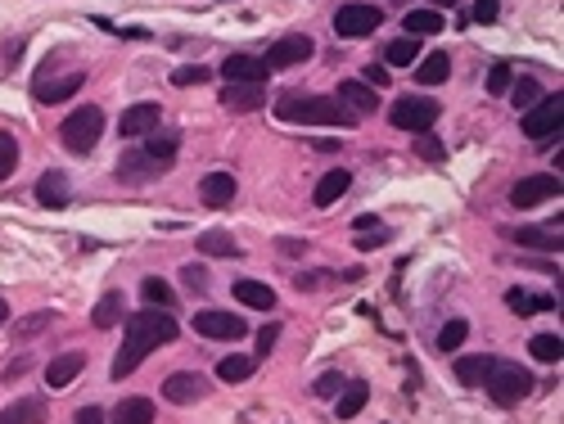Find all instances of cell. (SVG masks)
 Segmentation results:
<instances>
[{
	"mask_svg": "<svg viewBox=\"0 0 564 424\" xmlns=\"http://www.w3.org/2000/svg\"><path fill=\"white\" fill-rule=\"evenodd\" d=\"M275 118L280 122H317V127H353L357 122L330 95H280L275 100Z\"/></svg>",
	"mask_w": 564,
	"mask_h": 424,
	"instance_id": "cell-1",
	"label": "cell"
},
{
	"mask_svg": "<svg viewBox=\"0 0 564 424\" xmlns=\"http://www.w3.org/2000/svg\"><path fill=\"white\" fill-rule=\"evenodd\" d=\"M172 338H176V320H172V311L149 307V311H136V316L127 320V343H122V347H131L136 356H145L149 347L172 343Z\"/></svg>",
	"mask_w": 564,
	"mask_h": 424,
	"instance_id": "cell-2",
	"label": "cell"
},
{
	"mask_svg": "<svg viewBox=\"0 0 564 424\" xmlns=\"http://www.w3.org/2000/svg\"><path fill=\"white\" fill-rule=\"evenodd\" d=\"M483 388L492 392L497 406H519V401L533 392V374H528L524 365H515V361L492 356V361H488V374H483Z\"/></svg>",
	"mask_w": 564,
	"mask_h": 424,
	"instance_id": "cell-3",
	"label": "cell"
},
{
	"mask_svg": "<svg viewBox=\"0 0 564 424\" xmlns=\"http://www.w3.org/2000/svg\"><path fill=\"white\" fill-rule=\"evenodd\" d=\"M100 131H104V113H100L95 104H82V109H73V113L64 118L59 140H64L73 154H91V149L100 145Z\"/></svg>",
	"mask_w": 564,
	"mask_h": 424,
	"instance_id": "cell-4",
	"label": "cell"
},
{
	"mask_svg": "<svg viewBox=\"0 0 564 424\" xmlns=\"http://www.w3.org/2000/svg\"><path fill=\"white\" fill-rule=\"evenodd\" d=\"M560 122H564V95H542L537 104L524 109V136L528 140H560Z\"/></svg>",
	"mask_w": 564,
	"mask_h": 424,
	"instance_id": "cell-5",
	"label": "cell"
},
{
	"mask_svg": "<svg viewBox=\"0 0 564 424\" xmlns=\"http://www.w3.org/2000/svg\"><path fill=\"white\" fill-rule=\"evenodd\" d=\"M380 23H384V10L362 5V0H353V5H339V14H335V32H339V37H348V41L375 37V32H380Z\"/></svg>",
	"mask_w": 564,
	"mask_h": 424,
	"instance_id": "cell-6",
	"label": "cell"
},
{
	"mask_svg": "<svg viewBox=\"0 0 564 424\" xmlns=\"http://www.w3.org/2000/svg\"><path fill=\"white\" fill-rule=\"evenodd\" d=\"M389 122L398 131H429L438 122V104L425 100V95H402L393 109H389Z\"/></svg>",
	"mask_w": 564,
	"mask_h": 424,
	"instance_id": "cell-7",
	"label": "cell"
},
{
	"mask_svg": "<svg viewBox=\"0 0 564 424\" xmlns=\"http://www.w3.org/2000/svg\"><path fill=\"white\" fill-rule=\"evenodd\" d=\"M194 329H199L203 338H221V343H235V338H244V334H248V325H244L239 316H230V311H217V307H208V311H194Z\"/></svg>",
	"mask_w": 564,
	"mask_h": 424,
	"instance_id": "cell-8",
	"label": "cell"
},
{
	"mask_svg": "<svg viewBox=\"0 0 564 424\" xmlns=\"http://www.w3.org/2000/svg\"><path fill=\"white\" fill-rule=\"evenodd\" d=\"M312 37H280L266 55H262V64H266V73H275V68H294V64H303V59H312Z\"/></svg>",
	"mask_w": 564,
	"mask_h": 424,
	"instance_id": "cell-9",
	"label": "cell"
},
{
	"mask_svg": "<svg viewBox=\"0 0 564 424\" xmlns=\"http://www.w3.org/2000/svg\"><path fill=\"white\" fill-rule=\"evenodd\" d=\"M551 194H560V176H524V181L510 190V203H515V208H537V203H546Z\"/></svg>",
	"mask_w": 564,
	"mask_h": 424,
	"instance_id": "cell-10",
	"label": "cell"
},
{
	"mask_svg": "<svg viewBox=\"0 0 564 424\" xmlns=\"http://www.w3.org/2000/svg\"><path fill=\"white\" fill-rule=\"evenodd\" d=\"M158 104L154 100H145V104H131L127 113H122V122H118V131L127 136V140H136V136H149V131H158Z\"/></svg>",
	"mask_w": 564,
	"mask_h": 424,
	"instance_id": "cell-11",
	"label": "cell"
},
{
	"mask_svg": "<svg viewBox=\"0 0 564 424\" xmlns=\"http://www.w3.org/2000/svg\"><path fill=\"white\" fill-rule=\"evenodd\" d=\"M208 392V383L199 379V374H190V370H181V374H167L163 379V397L172 401V406H190V401H199Z\"/></svg>",
	"mask_w": 564,
	"mask_h": 424,
	"instance_id": "cell-12",
	"label": "cell"
},
{
	"mask_svg": "<svg viewBox=\"0 0 564 424\" xmlns=\"http://www.w3.org/2000/svg\"><path fill=\"white\" fill-rule=\"evenodd\" d=\"M221 73H226V82H248V86H266V64L262 59H253V55H230L226 64H221Z\"/></svg>",
	"mask_w": 564,
	"mask_h": 424,
	"instance_id": "cell-13",
	"label": "cell"
},
{
	"mask_svg": "<svg viewBox=\"0 0 564 424\" xmlns=\"http://www.w3.org/2000/svg\"><path fill=\"white\" fill-rule=\"evenodd\" d=\"M82 82H86V73H64V77H55V82H37V100L41 104H64V100H73L77 91H82Z\"/></svg>",
	"mask_w": 564,
	"mask_h": 424,
	"instance_id": "cell-14",
	"label": "cell"
},
{
	"mask_svg": "<svg viewBox=\"0 0 564 424\" xmlns=\"http://www.w3.org/2000/svg\"><path fill=\"white\" fill-rule=\"evenodd\" d=\"M221 104H226L230 113H253V109H262V104H266V95H262V86H248V82H226Z\"/></svg>",
	"mask_w": 564,
	"mask_h": 424,
	"instance_id": "cell-15",
	"label": "cell"
},
{
	"mask_svg": "<svg viewBox=\"0 0 564 424\" xmlns=\"http://www.w3.org/2000/svg\"><path fill=\"white\" fill-rule=\"evenodd\" d=\"M235 190H239V185H235L230 172H208V176L199 181V199H203L208 208H226V203L235 199Z\"/></svg>",
	"mask_w": 564,
	"mask_h": 424,
	"instance_id": "cell-16",
	"label": "cell"
},
{
	"mask_svg": "<svg viewBox=\"0 0 564 424\" xmlns=\"http://www.w3.org/2000/svg\"><path fill=\"white\" fill-rule=\"evenodd\" d=\"M37 199L46 203V208H68V199H73V185H68V176L64 172H41V181H37Z\"/></svg>",
	"mask_w": 564,
	"mask_h": 424,
	"instance_id": "cell-17",
	"label": "cell"
},
{
	"mask_svg": "<svg viewBox=\"0 0 564 424\" xmlns=\"http://www.w3.org/2000/svg\"><path fill=\"white\" fill-rule=\"evenodd\" d=\"M46 397H19L14 406L0 410V424H46Z\"/></svg>",
	"mask_w": 564,
	"mask_h": 424,
	"instance_id": "cell-18",
	"label": "cell"
},
{
	"mask_svg": "<svg viewBox=\"0 0 564 424\" xmlns=\"http://www.w3.org/2000/svg\"><path fill=\"white\" fill-rule=\"evenodd\" d=\"M348 185H353V176L339 167V172H326L321 181H317V190H312V203L317 208H330V203H339L344 194H348Z\"/></svg>",
	"mask_w": 564,
	"mask_h": 424,
	"instance_id": "cell-19",
	"label": "cell"
},
{
	"mask_svg": "<svg viewBox=\"0 0 564 424\" xmlns=\"http://www.w3.org/2000/svg\"><path fill=\"white\" fill-rule=\"evenodd\" d=\"M82 365H86L82 352H64V356H55V361L46 365V383H50V388H68V383L82 374Z\"/></svg>",
	"mask_w": 564,
	"mask_h": 424,
	"instance_id": "cell-20",
	"label": "cell"
},
{
	"mask_svg": "<svg viewBox=\"0 0 564 424\" xmlns=\"http://www.w3.org/2000/svg\"><path fill=\"white\" fill-rule=\"evenodd\" d=\"M235 298L244 307H253V311H271L275 307V289L262 284V280H235Z\"/></svg>",
	"mask_w": 564,
	"mask_h": 424,
	"instance_id": "cell-21",
	"label": "cell"
},
{
	"mask_svg": "<svg viewBox=\"0 0 564 424\" xmlns=\"http://www.w3.org/2000/svg\"><path fill=\"white\" fill-rule=\"evenodd\" d=\"M113 424H154V401L149 397H122L113 406Z\"/></svg>",
	"mask_w": 564,
	"mask_h": 424,
	"instance_id": "cell-22",
	"label": "cell"
},
{
	"mask_svg": "<svg viewBox=\"0 0 564 424\" xmlns=\"http://www.w3.org/2000/svg\"><path fill=\"white\" fill-rule=\"evenodd\" d=\"M447 73H452V55H447V50H434V55H420L416 82H425V86H438V82H447Z\"/></svg>",
	"mask_w": 564,
	"mask_h": 424,
	"instance_id": "cell-23",
	"label": "cell"
},
{
	"mask_svg": "<svg viewBox=\"0 0 564 424\" xmlns=\"http://www.w3.org/2000/svg\"><path fill=\"white\" fill-rule=\"evenodd\" d=\"M339 104H353L348 113H353V118H362V113H371V109H375V91H371L366 82H344V86H339Z\"/></svg>",
	"mask_w": 564,
	"mask_h": 424,
	"instance_id": "cell-24",
	"label": "cell"
},
{
	"mask_svg": "<svg viewBox=\"0 0 564 424\" xmlns=\"http://www.w3.org/2000/svg\"><path fill=\"white\" fill-rule=\"evenodd\" d=\"M402 28H407V37H434V32H443V14L438 10H411L402 19Z\"/></svg>",
	"mask_w": 564,
	"mask_h": 424,
	"instance_id": "cell-25",
	"label": "cell"
},
{
	"mask_svg": "<svg viewBox=\"0 0 564 424\" xmlns=\"http://www.w3.org/2000/svg\"><path fill=\"white\" fill-rule=\"evenodd\" d=\"M158 172V163L149 158V154H127L122 163H118V176L122 181H131V185H140V181H149Z\"/></svg>",
	"mask_w": 564,
	"mask_h": 424,
	"instance_id": "cell-26",
	"label": "cell"
},
{
	"mask_svg": "<svg viewBox=\"0 0 564 424\" xmlns=\"http://www.w3.org/2000/svg\"><path fill=\"white\" fill-rule=\"evenodd\" d=\"M510 239L515 244H524V248H560V230H542V226H519V230H510Z\"/></svg>",
	"mask_w": 564,
	"mask_h": 424,
	"instance_id": "cell-27",
	"label": "cell"
},
{
	"mask_svg": "<svg viewBox=\"0 0 564 424\" xmlns=\"http://www.w3.org/2000/svg\"><path fill=\"white\" fill-rule=\"evenodd\" d=\"M257 370V356H221L217 361V379L221 383H244Z\"/></svg>",
	"mask_w": 564,
	"mask_h": 424,
	"instance_id": "cell-28",
	"label": "cell"
},
{
	"mask_svg": "<svg viewBox=\"0 0 564 424\" xmlns=\"http://www.w3.org/2000/svg\"><path fill=\"white\" fill-rule=\"evenodd\" d=\"M384 59H389L393 68H411V64H420V41H416V37H398V41H389Z\"/></svg>",
	"mask_w": 564,
	"mask_h": 424,
	"instance_id": "cell-29",
	"label": "cell"
},
{
	"mask_svg": "<svg viewBox=\"0 0 564 424\" xmlns=\"http://www.w3.org/2000/svg\"><path fill=\"white\" fill-rule=\"evenodd\" d=\"M199 248H203L208 257H239V244H235L226 230H203V235H199Z\"/></svg>",
	"mask_w": 564,
	"mask_h": 424,
	"instance_id": "cell-30",
	"label": "cell"
},
{
	"mask_svg": "<svg viewBox=\"0 0 564 424\" xmlns=\"http://www.w3.org/2000/svg\"><path fill=\"white\" fill-rule=\"evenodd\" d=\"M176 145H181V136H176V131H149V140H145V154H149L154 163H167V158L176 154Z\"/></svg>",
	"mask_w": 564,
	"mask_h": 424,
	"instance_id": "cell-31",
	"label": "cell"
},
{
	"mask_svg": "<svg viewBox=\"0 0 564 424\" xmlns=\"http://www.w3.org/2000/svg\"><path fill=\"white\" fill-rule=\"evenodd\" d=\"M366 397H371V383H348L344 388V397H339V419H353V415H362V406H366Z\"/></svg>",
	"mask_w": 564,
	"mask_h": 424,
	"instance_id": "cell-32",
	"label": "cell"
},
{
	"mask_svg": "<svg viewBox=\"0 0 564 424\" xmlns=\"http://www.w3.org/2000/svg\"><path fill=\"white\" fill-rule=\"evenodd\" d=\"M140 293H145V302H149V307H163V311H172V302H176V293L167 289V280H163V275H149V280L140 284Z\"/></svg>",
	"mask_w": 564,
	"mask_h": 424,
	"instance_id": "cell-33",
	"label": "cell"
},
{
	"mask_svg": "<svg viewBox=\"0 0 564 424\" xmlns=\"http://www.w3.org/2000/svg\"><path fill=\"white\" fill-rule=\"evenodd\" d=\"M91 320H95L100 329H109V325H118V320H122V293H104V298L95 302V311H91Z\"/></svg>",
	"mask_w": 564,
	"mask_h": 424,
	"instance_id": "cell-34",
	"label": "cell"
},
{
	"mask_svg": "<svg viewBox=\"0 0 564 424\" xmlns=\"http://www.w3.org/2000/svg\"><path fill=\"white\" fill-rule=\"evenodd\" d=\"M465 338H470V320H465V316H456V320H447V325L438 329V347H443V352H456Z\"/></svg>",
	"mask_w": 564,
	"mask_h": 424,
	"instance_id": "cell-35",
	"label": "cell"
},
{
	"mask_svg": "<svg viewBox=\"0 0 564 424\" xmlns=\"http://www.w3.org/2000/svg\"><path fill=\"white\" fill-rule=\"evenodd\" d=\"M488 361H492V356H456V379H461V383H470V388H474V383H483Z\"/></svg>",
	"mask_w": 564,
	"mask_h": 424,
	"instance_id": "cell-36",
	"label": "cell"
},
{
	"mask_svg": "<svg viewBox=\"0 0 564 424\" xmlns=\"http://www.w3.org/2000/svg\"><path fill=\"white\" fill-rule=\"evenodd\" d=\"M528 352H533L537 361L555 365V361H560V352H564V343H560V334H537V338L528 343Z\"/></svg>",
	"mask_w": 564,
	"mask_h": 424,
	"instance_id": "cell-37",
	"label": "cell"
},
{
	"mask_svg": "<svg viewBox=\"0 0 564 424\" xmlns=\"http://www.w3.org/2000/svg\"><path fill=\"white\" fill-rule=\"evenodd\" d=\"M506 307L519 311V316H528V311H546L551 298H533V293H524V289H510V293H506Z\"/></svg>",
	"mask_w": 564,
	"mask_h": 424,
	"instance_id": "cell-38",
	"label": "cell"
},
{
	"mask_svg": "<svg viewBox=\"0 0 564 424\" xmlns=\"http://www.w3.org/2000/svg\"><path fill=\"white\" fill-rule=\"evenodd\" d=\"M14 167H19V140L10 131H0V181L14 176Z\"/></svg>",
	"mask_w": 564,
	"mask_h": 424,
	"instance_id": "cell-39",
	"label": "cell"
},
{
	"mask_svg": "<svg viewBox=\"0 0 564 424\" xmlns=\"http://www.w3.org/2000/svg\"><path fill=\"white\" fill-rule=\"evenodd\" d=\"M542 100V86L533 82V77H519L515 86H510V104L515 109H528V104H537Z\"/></svg>",
	"mask_w": 564,
	"mask_h": 424,
	"instance_id": "cell-40",
	"label": "cell"
},
{
	"mask_svg": "<svg viewBox=\"0 0 564 424\" xmlns=\"http://www.w3.org/2000/svg\"><path fill=\"white\" fill-rule=\"evenodd\" d=\"M212 77V68H199V64H190V68H176L172 73V86H203Z\"/></svg>",
	"mask_w": 564,
	"mask_h": 424,
	"instance_id": "cell-41",
	"label": "cell"
},
{
	"mask_svg": "<svg viewBox=\"0 0 564 424\" xmlns=\"http://www.w3.org/2000/svg\"><path fill=\"white\" fill-rule=\"evenodd\" d=\"M488 91H492V95H506V91H510V64H492V73H488Z\"/></svg>",
	"mask_w": 564,
	"mask_h": 424,
	"instance_id": "cell-42",
	"label": "cell"
},
{
	"mask_svg": "<svg viewBox=\"0 0 564 424\" xmlns=\"http://www.w3.org/2000/svg\"><path fill=\"white\" fill-rule=\"evenodd\" d=\"M294 284H299V293H317V289H326V284H330V271H303Z\"/></svg>",
	"mask_w": 564,
	"mask_h": 424,
	"instance_id": "cell-43",
	"label": "cell"
},
{
	"mask_svg": "<svg viewBox=\"0 0 564 424\" xmlns=\"http://www.w3.org/2000/svg\"><path fill=\"white\" fill-rule=\"evenodd\" d=\"M50 320H55L50 311H32L28 320H19V338H32V334H41V329H46Z\"/></svg>",
	"mask_w": 564,
	"mask_h": 424,
	"instance_id": "cell-44",
	"label": "cell"
},
{
	"mask_svg": "<svg viewBox=\"0 0 564 424\" xmlns=\"http://www.w3.org/2000/svg\"><path fill=\"white\" fill-rule=\"evenodd\" d=\"M181 280H185V284H190L194 293H199V289H208V275H203V266H194V262H190V266L181 271Z\"/></svg>",
	"mask_w": 564,
	"mask_h": 424,
	"instance_id": "cell-45",
	"label": "cell"
},
{
	"mask_svg": "<svg viewBox=\"0 0 564 424\" xmlns=\"http://www.w3.org/2000/svg\"><path fill=\"white\" fill-rule=\"evenodd\" d=\"M335 388H344V379L330 370V374H321V379H317V388H312V392H317V397H335Z\"/></svg>",
	"mask_w": 564,
	"mask_h": 424,
	"instance_id": "cell-46",
	"label": "cell"
},
{
	"mask_svg": "<svg viewBox=\"0 0 564 424\" xmlns=\"http://www.w3.org/2000/svg\"><path fill=\"white\" fill-rule=\"evenodd\" d=\"M275 338H280V325H266V329H257V352L266 356V352L275 347Z\"/></svg>",
	"mask_w": 564,
	"mask_h": 424,
	"instance_id": "cell-47",
	"label": "cell"
},
{
	"mask_svg": "<svg viewBox=\"0 0 564 424\" xmlns=\"http://www.w3.org/2000/svg\"><path fill=\"white\" fill-rule=\"evenodd\" d=\"M366 86H371V91H380V86H389V68H380V64H371V68H366Z\"/></svg>",
	"mask_w": 564,
	"mask_h": 424,
	"instance_id": "cell-48",
	"label": "cell"
},
{
	"mask_svg": "<svg viewBox=\"0 0 564 424\" xmlns=\"http://www.w3.org/2000/svg\"><path fill=\"white\" fill-rule=\"evenodd\" d=\"M474 19H479V23H492V19H497V0H474Z\"/></svg>",
	"mask_w": 564,
	"mask_h": 424,
	"instance_id": "cell-49",
	"label": "cell"
},
{
	"mask_svg": "<svg viewBox=\"0 0 564 424\" xmlns=\"http://www.w3.org/2000/svg\"><path fill=\"white\" fill-rule=\"evenodd\" d=\"M73 424H104V410H100V406H82V410L73 415Z\"/></svg>",
	"mask_w": 564,
	"mask_h": 424,
	"instance_id": "cell-50",
	"label": "cell"
},
{
	"mask_svg": "<svg viewBox=\"0 0 564 424\" xmlns=\"http://www.w3.org/2000/svg\"><path fill=\"white\" fill-rule=\"evenodd\" d=\"M275 248L285 253V257H303V253H308V239H280Z\"/></svg>",
	"mask_w": 564,
	"mask_h": 424,
	"instance_id": "cell-51",
	"label": "cell"
},
{
	"mask_svg": "<svg viewBox=\"0 0 564 424\" xmlns=\"http://www.w3.org/2000/svg\"><path fill=\"white\" fill-rule=\"evenodd\" d=\"M420 154H425V158H429V163H438V158H443V154H447V149H443V145H438V140H434V136H425V140H420Z\"/></svg>",
	"mask_w": 564,
	"mask_h": 424,
	"instance_id": "cell-52",
	"label": "cell"
},
{
	"mask_svg": "<svg viewBox=\"0 0 564 424\" xmlns=\"http://www.w3.org/2000/svg\"><path fill=\"white\" fill-rule=\"evenodd\" d=\"M357 230H362V235H366V230H380V221L366 212V217H357Z\"/></svg>",
	"mask_w": 564,
	"mask_h": 424,
	"instance_id": "cell-53",
	"label": "cell"
},
{
	"mask_svg": "<svg viewBox=\"0 0 564 424\" xmlns=\"http://www.w3.org/2000/svg\"><path fill=\"white\" fill-rule=\"evenodd\" d=\"M10 320V307H5V298H0V325H5Z\"/></svg>",
	"mask_w": 564,
	"mask_h": 424,
	"instance_id": "cell-54",
	"label": "cell"
},
{
	"mask_svg": "<svg viewBox=\"0 0 564 424\" xmlns=\"http://www.w3.org/2000/svg\"><path fill=\"white\" fill-rule=\"evenodd\" d=\"M429 5H434V10H443V5H447V10H452V5H456V0H429Z\"/></svg>",
	"mask_w": 564,
	"mask_h": 424,
	"instance_id": "cell-55",
	"label": "cell"
}]
</instances>
